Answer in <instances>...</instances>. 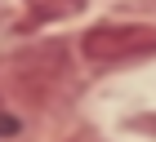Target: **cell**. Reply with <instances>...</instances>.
Wrapping results in <instances>:
<instances>
[{
    "mask_svg": "<svg viewBox=\"0 0 156 142\" xmlns=\"http://www.w3.org/2000/svg\"><path fill=\"white\" fill-rule=\"evenodd\" d=\"M0 84L5 93L18 98L23 106H54L67 84H72V58L62 45H45V49H27V53H13L5 67H0Z\"/></svg>",
    "mask_w": 156,
    "mask_h": 142,
    "instance_id": "1",
    "label": "cell"
},
{
    "mask_svg": "<svg viewBox=\"0 0 156 142\" xmlns=\"http://www.w3.org/2000/svg\"><path fill=\"white\" fill-rule=\"evenodd\" d=\"M80 53L98 67H112V62H134L156 53V27L152 22H103L89 27L80 36Z\"/></svg>",
    "mask_w": 156,
    "mask_h": 142,
    "instance_id": "2",
    "label": "cell"
},
{
    "mask_svg": "<svg viewBox=\"0 0 156 142\" xmlns=\"http://www.w3.org/2000/svg\"><path fill=\"white\" fill-rule=\"evenodd\" d=\"M36 18H72L85 9V0H23Z\"/></svg>",
    "mask_w": 156,
    "mask_h": 142,
    "instance_id": "3",
    "label": "cell"
},
{
    "mask_svg": "<svg viewBox=\"0 0 156 142\" xmlns=\"http://www.w3.org/2000/svg\"><path fill=\"white\" fill-rule=\"evenodd\" d=\"M18 129H23V124H18V116H9V111L0 106V138H18Z\"/></svg>",
    "mask_w": 156,
    "mask_h": 142,
    "instance_id": "4",
    "label": "cell"
}]
</instances>
